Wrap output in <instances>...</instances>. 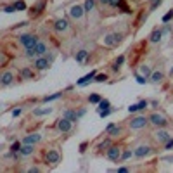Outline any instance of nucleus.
<instances>
[{
    "mask_svg": "<svg viewBox=\"0 0 173 173\" xmlns=\"http://www.w3.org/2000/svg\"><path fill=\"white\" fill-rule=\"evenodd\" d=\"M149 123L158 126V128H165V126H168V119L163 114H159V113H152L149 116Z\"/></svg>",
    "mask_w": 173,
    "mask_h": 173,
    "instance_id": "f257e3e1",
    "label": "nucleus"
},
{
    "mask_svg": "<svg viewBox=\"0 0 173 173\" xmlns=\"http://www.w3.org/2000/svg\"><path fill=\"white\" fill-rule=\"evenodd\" d=\"M147 123H149V118H145V116H135V118H131L130 121H128V126H130L131 130H140V128H144Z\"/></svg>",
    "mask_w": 173,
    "mask_h": 173,
    "instance_id": "f03ea898",
    "label": "nucleus"
},
{
    "mask_svg": "<svg viewBox=\"0 0 173 173\" xmlns=\"http://www.w3.org/2000/svg\"><path fill=\"white\" fill-rule=\"evenodd\" d=\"M121 40H123L121 33H111L104 36V45L106 47H116L118 43H121Z\"/></svg>",
    "mask_w": 173,
    "mask_h": 173,
    "instance_id": "7ed1b4c3",
    "label": "nucleus"
},
{
    "mask_svg": "<svg viewBox=\"0 0 173 173\" xmlns=\"http://www.w3.org/2000/svg\"><path fill=\"white\" fill-rule=\"evenodd\" d=\"M36 42H38V38H36L35 35H19V43H21V45H24L26 48L35 47V45H36Z\"/></svg>",
    "mask_w": 173,
    "mask_h": 173,
    "instance_id": "20e7f679",
    "label": "nucleus"
},
{
    "mask_svg": "<svg viewBox=\"0 0 173 173\" xmlns=\"http://www.w3.org/2000/svg\"><path fill=\"white\" fill-rule=\"evenodd\" d=\"M73 128V121H69L68 118L62 116L61 119H57V130L61 131V133H69Z\"/></svg>",
    "mask_w": 173,
    "mask_h": 173,
    "instance_id": "39448f33",
    "label": "nucleus"
},
{
    "mask_svg": "<svg viewBox=\"0 0 173 173\" xmlns=\"http://www.w3.org/2000/svg\"><path fill=\"white\" fill-rule=\"evenodd\" d=\"M45 161H47V165H57L61 161V154L55 149H48L47 154H45Z\"/></svg>",
    "mask_w": 173,
    "mask_h": 173,
    "instance_id": "423d86ee",
    "label": "nucleus"
},
{
    "mask_svg": "<svg viewBox=\"0 0 173 173\" xmlns=\"http://www.w3.org/2000/svg\"><path fill=\"white\" fill-rule=\"evenodd\" d=\"M106 156H107V159H111V161H119V158H121V149H119L118 145H111L109 149L106 151Z\"/></svg>",
    "mask_w": 173,
    "mask_h": 173,
    "instance_id": "0eeeda50",
    "label": "nucleus"
},
{
    "mask_svg": "<svg viewBox=\"0 0 173 173\" xmlns=\"http://www.w3.org/2000/svg\"><path fill=\"white\" fill-rule=\"evenodd\" d=\"M48 66H50V61H48L47 57L38 55V57L35 59V69H38V71H45Z\"/></svg>",
    "mask_w": 173,
    "mask_h": 173,
    "instance_id": "6e6552de",
    "label": "nucleus"
},
{
    "mask_svg": "<svg viewBox=\"0 0 173 173\" xmlns=\"http://www.w3.org/2000/svg\"><path fill=\"white\" fill-rule=\"evenodd\" d=\"M83 14H85V9H83V5H73L71 9H69V16H71L73 19H82Z\"/></svg>",
    "mask_w": 173,
    "mask_h": 173,
    "instance_id": "1a4fd4ad",
    "label": "nucleus"
},
{
    "mask_svg": "<svg viewBox=\"0 0 173 173\" xmlns=\"http://www.w3.org/2000/svg\"><path fill=\"white\" fill-rule=\"evenodd\" d=\"M106 133H107L109 137H118V135L121 133V126L116 123H109L106 126Z\"/></svg>",
    "mask_w": 173,
    "mask_h": 173,
    "instance_id": "9d476101",
    "label": "nucleus"
},
{
    "mask_svg": "<svg viewBox=\"0 0 173 173\" xmlns=\"http://www.w3.org/2000/svg\"><path fill=\"white\" fill-rule=\"evenodd\" d=\"M95 71H90L88 75H85L83 76V78H80V80H78V82H76V85H78V87H85V85H88L90 82H94V78H95Z\"/></svg>",
    "mask_w": 173,
    "mask_h": 173,
    "instance_id": "9b49d317",
    "label": "nucleus"
},
{
    "mask_svg": "<svg viewBox=\"0 0 173 173\" xmlns=\"http://www.w3.org/2000/svg\"><path fill=\"white\" fill-rule=\"evenodd\" d=\"M154 137H156V140H158V142H163V144H165V142H168V140L171 138V135H170V133H168L166 130L159 128V130L154 133Z\"/></svg>",
    "mask_w": 173,
    "mask_h": 173,
    "instance_id": "f8f14e48",
    "label": "nucleus"
},
{
    "mask_svg": "<svg viewBox=\"0 0 173 173\" xmlns=\"http://www.w3.org/2000/svg\"><path fill=\"white\" fill-rule=\"evenodd\" d=\"M149 152H151V147H149V145H138L137 149L133 151V156H137V158H145Z\"/></svg>",
    "mask_w": 173,
    "mask_h": 173,
    "instance_id": "ddd939ff",
    "label": "nucleus"
},
{
    "mask_svg": "<svg viewBox=\"0 0 173 173\" xmlns=\"http://www.w3.org/2000/svg\"><path fill=\"white\" fill-rule=\"evenodd\" d=\"M12 82H14V75L11 73V71H5V73H2L0 75V83L2 85H12Z\"/></svg>",
    "mask_w": 173,
    "mask_h": 173,
    "instance_id": "4468645a",
    "label": "nucleus"
},
{
    "mask_svg": "<svg viewBox=\"0 0 173 173\" xmlns=\"http://www.w3.org/2000/svg\"><path fill=\"white\" fill-rule=\"evenodd\" d=\"M33 152H35V145L33 144H23L21 145V149H19V154L21 156H24V158H26V156H31Z\"/></svg>",
    "mask_w": 173,
    "mask_h": 173,
    "instance_id": "2eb2a0df",
    "label": "nucleus"
},
{
    "mask_svg": "<svg viewBox=\"0 0 173 173\" xmlns=\"http://www.w3.org/2000/svg\"><path fill=\"white\" fill-rule=\"evenodd\" d=\"M42 140V135L40 133H31V135H28V137L23 138V144H38Z\"/></svg>",
    "mask_w": 173,
    "mask_h": 173,
    "instance_id": "dca6fc26",
    "label": "nucleus"
},
{
    "mask_svg": "<svg viewBox=\"0 0 173 173\" xmlns=\"http://www.w3.org/2000/svg\"><path fill=\"white\" fill-rule=\"evenodd\" d=\"M69 28V24H68V21L66 19H57L54 23V29L55 31H66Z\"/></svg>",
    "mask_w": 173,
    "mask_h": 173,
    "instance_id": "f3484780",
    "label": "nucleus"
},
{
    "mask_svg": "<svg viewBox=\"0 0 173 173\" xmlns=\"http://www.w3.org/2000/svg\"><path fill=\"white\" fill-rule=\"evenodd\" d=\"M35 52H36V55H45V52H47V45L43 43V42H36V45H35Z\"/></svg>",
    "mask_w": 173,
    "mask_h": 173,
    "instance_id": "a211bd4d",
    "label": "nucleus"
},
{
    "mask_svg": "<svg viewBox=\"0 0 173 173\" xmlns=\"http://www.w3.org/2000/svg\"><path fill=\"white\" fill-rule=\"evenodd\" d=\"M21 78H23V80H33L35 73L29 68H23V69H21Z\"/></svg>",
    "mask_w": 173,
    "mask_h": 173,
    "instance_id": "6ab92c4d",
    "label": "nucleus"
},
{
    "mask_svg": "<svg viewBox=\"0 0 173 173\" xmlns=\"http://www.w3.org/2000/svg\"><path fill=\"white\" fill-rule=\"evenodd\" d=\"M64 118H68L69 121H73V123H76L80 118H78V114H76V111H71V109H68V111H64V114H62Z\"/></svg>",
    "mask_w": 173,
    "mask_h": 173,
    "instance_id": "aec40b11",
    "label": "nucleus"
},
{
    "mask_svg": "<svg viewBox=\"0 0 173 173\" xmlns=\"http://www.w3.org/2000/svg\"><path fill=\"white\" fill-rule=\"evenodd\" d=\"M151 82L152 83H159V82H163V78H165V75L161 73V71H154V73H151Z\"/></svg>",
    "mask_w": 173,
    "mask_h": 173,
    "instance_id": "412c9836",
    "label": "nucleus"
},
{
    "mask_svg": "<svg viewBox=\"0 0 173 173\" xmlns=\"http://www.w3.org/2000/svg\"><path fill=\"white\" fill-rule=\"evenodd\" d=\"M161 36H163V31H161V29H154V31L151 33V36H149V38H151L152 43H158V42L161 40Z\"/></svg>",
    "mask_w": 173,
    "mask_h": 173,
    "instance_id": "4be33fe9",
    "label": "nucleus"
},
{
    "mask_svg": "<svg viewBox=\"0 0 173 173\" xmlns=\"http://www.w3.org/2000/svg\"><path fill=\"white\" fill-rule=\"evenodd\" d=\"M87 57H88V52H87V50H78V52H76V55H75L76 62H83Z\"/></svg>",
    "mask_w": 173,
    "mask_h": 173,
    "instance_id": "5701e85b",
    "label": "nucleus"
},
{
    "mask_svg": "<svg viewBox=\"0 0 173 173\" xmlns=\"http://www.w3.org/2000/svg\"><path fill=\"white\" fill-rule=\"evenodd\" d=\"M52 113V107H45V109H33V116H45V114H50Z\"/></svg>",
    "mask_w": 173,
    "mask_h": 173,
    "instance_id": "b1692460",
    "label": "nucleus"
},
{
    "mask_svg": "<svg viewBox=\"0 0 173 173\" xmlns=\"http://www.w3.org/2000/svg\"><path fill=\"white\" fill-rule=\"evenodd\" d=\"M94 7H95V0H85V4H83L85 12H92V11H94Z\"/></svg>",
    "mask_w": 173,
    "mask_h": 173,
    "instance_id": "393cba45",
    "label": "nucleus"
},
{
    "mask_svg": "<svg viewBox=\"0 0 173 173\" xmlns=\"http://www.w3.org/2000/svg\"><path fill=\"white\" fill-rule=\"evenodd\" d=\"M43 7H45V0H42V2H38L36 5L31 7V12H33V14H40L42 11H43Z\"/></svg>",
    "mask_w": 173,
    "mask_h": 173,
    "instance_id": "a878e982",
    "label": "nucleus"
},
{
    "mask_svg": "<svg viewBox=\"0 0 173 173\" xmlns=\"http://www.w3.org/2000/svg\"><path fill=\"white\" fill-rule=\"evenodd\" d=\"M59 97H62V92H57V94H52V95L43 97V99H42V102H52V100L59 99Z\"/></svg>",
    "mask_w": 173,
    "mask_h": 173,
    "instance_id": "bb28decb",
    "label": "nucleus"
},
{
    "mask_svg": "<svg viewBox=\"0 0 173 173\" xmlns=\"http://www.w3.org/2000/svg\"><path fill=\"white\" fill-rule=\"evenodd\" d=\"M123 62H125V55H119L116 61H114V64H113V71H118V69H119V66H121Z\"/></svg>",
    "mask_w": 173,
    "mask_h": 173,
    "instance_id": "cd10ccee",
    "label": "nucleus"
},
{
    "mask_svg": "<svg viewBox=\"0 0 173 173\" xmlns=\"http://www.w3.org/2000/svg\"><path fill=\"white\" fill-rule=\"evenodd\" d=\"M102 100V97L99 95V94H92V95H88V102L90 104H99Z\"/></svg>",
    "mask_w": 173,
    "mask_h": 173,
    "instance_id": "c85d7f7f",
    "label": "nucleus"
},
{
    "mask_svg": "<svg viewBox=\"0 0 173 173\" xmlns=\"http://www.w3.org/2000/svg\"><path fill=\"white\" fill-rule=\"evenodd\" d=\"M14 7H16V11H26V2L17 0V2H14Z\"/></svg>",
    "mask_w": 173,
    "mask_h": 173,
    "instance_id": "c756f323",
    "label": "nucleus"
},
{
    "mask_svg": "<svg viewBox=\"0 0 173 173\" xmlns=\"http://www.w3.org/2000/svg\"><path fill=\"white\" fill-rule=\"evenodd\" d=\"M107 78H109V76L106 75V73H100V75H95L94 82H97V83H104V82H107Z\"/></svg>",
    "mask_w": 173,
    "mask_h": 173,
    "instance_id": "7c9ffc66",
    "label": "nucleus"
},
{
    "mask_svg": "<svg viewBox=\"0 0 173 173\" xmlns=\"http://www.w3.org/2000/svg\"><path fill=\"white\" fill-rule=\"evenodd\" d=\"M107 107H111V102L107 100V99H102L100 102H99V111H102V109H107Z\"/></svg>",
    "mask_w": 173,
    "mask_h": 173,
    "instance_id": "2f4dec72",
    "label": "nucleus"
},
{
    "mask_svg": "<svg viewBox=\"0 0 173 173\" xmlns=\"http://www.w3.org/2000/svg\"><path fill=\"white\" fill-rule=\"evenodd\" d=\"M131 154H133V152H131V149H126L125 152H121V158H119V161H126L128 158H131Z\"/></svg>",
    "mask_w": 173,
    "mask_h": 173,
    "instance_id": "473e14b6",
    "label": "nucleus"
},
{
    "mask_svg": "<svg viewBox=\"0 0 173 173\" xmlns=\"http://www.w3.org/2000/svg\"><path fill=\"white\" fill-rule=\"evenodd\" d=\"M135 80H137V83H140V85H145V83L149 82V78H145L144 75H135Z\"/></svg>",
    "mask_w": 173,
    "mask_h": 173,
    "instance_id": "72a5a7b5",
    "label": "nucleus"
},
{
    "mask_svg": "<svg viewBox=\"0 0 173 173\" xmlns=\"http://www.w3.org/2000/svg\"><path fill=\"white\" fill-rule=\"evenodd\" d=\"M118 7H119V9H121V12H125V14H130V12H131V11H130V7L126 5V4H125L123 0L119 2V5H118Z\"/></svg>",
    "mask_w": 173,
    "mask_h": 173,
    "instance_id": "f704fd0d",
    "label": "nucleus"
},
{
    "mask_svg": "<svg viewBox=\"0 0 173 173\" xmlns=\"http://www.w3.org/2000/svg\"><path fill=\"white\" fill-rule=\"evenodd\" d=\"M111 113H113V109H111V107H107V109L99 111V116H100V118H107V116L111 114Z\"/></svg>",
    "mask_w": 173,
    "mask_h": 173,
    "instance_id": "c9c22d12",
    "label": "nucleus"
},
{
    "mask_svg": "<svg viewBox=\"0 0 173 173\" xmlns=\"http://www.w3.org/2000/svg\"><path fill=\"white\" fill-rule=\"evenodd\" d=\"M21 145H23V142H17V140H16V142H14V144L11 145V151H12V152H19Z\"/></svg>",
    "mask_w": 173,
    "mask_h": 173,
    "instance_id": "e433bc0d",
    "label": "nucleus"
},
{
    "mask_svg": "<svg viewBox=\"0 0 173 173\" xmlns=\"http://www.w3.org/2000/svg\"><path fill=\"white\" fill-rule=\"evenodd\" d=\"M24 55H26V57H29V59H31V57H35V55H36V52H35V47H29V48H26V52H24Z\"/></svg>",
    "mask_w": 173,
    "mask_h": 173,
    "instance_id": "4c0bfd02",
    "label": "nucleus"
},
{
    "mask_svg": "<svg viewBox=\"0 0 173 173\" xmlns=\"http://www.w3.org/2000/svg\"><path fill=\"white\" fill-rule=\"evenodd\" d=\"M171 19H173V11H170L168 14L163 16V23H168V21H171Z\"/></svg>",
    "mask_w": 173,
    "mask_h": 173,
    "instance_id": "58836bf2",
    "label": "nucleus"
},
{
    "mask_svg": "<svg viewBox=\"0 0 173 173\" xmlns=\"http://www.w3.org/2000/svg\"><path fill=\"white\" fill-rule=\"evenodd\" d=\"M142 75H144L145 78L151 76V69H149V66H142Z\"/></svg>",
    "mask_w": 173,
    "mask_h": 173,
    "instance_id": "ea45409f",
    "label": "nucleus"
},
{
    "mask_svg": "<svg viewBox=\"0 0 173 173\" xmlns=\"http://www.w3.org/2000/svg\"><path fill=\"white\" fill-rule=\"evenodd\" d=\"M109 147H111V140H104L102 144L99 145V149H106V151H107Z\"/></svg>",
    "mask_w": 173,
    "mask_h": 173,
    "instance_id": "a19ab883",
    "label": "nucleus"
},
{
    "mask_svg": "<svg viewBox=\"0 0 173 173\" xmlns=\"http://www.w3.org/2000/svg\"><path fill=\"white\" fill-rule=\"evenodd\" d=\"M165 149H166V151H171V149H173V137L170 138L168 142H165Z\"/></svg>",
    "mask_w": 173,
    "mask_h": 173,
    "instance_id": "79ce46f5",
    "label": "nucleus"
},
{
    "mask_svg": "<svg viewBox=\"0 0 173 173\" xmlns=\"http://www.w3.org/2000/svg\"><path fill=\"white\" fill-rule=\"evenodd\" d=\"M23 114V107H16V109L12 111V118H17Z\"/></svg>",
    "mask_w": 173,
    "mask_h": 173,
    "instance_id": "37998d69",
    "label": "nucleus"
},
{
    "mask_svg": "<svg viewBox=\"0 0 173 173\" xmlns=\"http://www.w3.org/2000/svg\"><path fill=\"white\" fill-rule=\"evenodd\" d=\"M147 106H149V102H147V100H140V102H138V109L144 111V109H147Z\"/></svg>",
    "mask_w": 173,
    "mask_h": 173,
    "instance_id": "c03bdc74",
    "label": "nucleus"
},
{
    "mask_svg": "<svg viewBox=\"0 0 173 173\" xmlns=\"http://www.w3.org/2000/svg\"><path fill=\"white\" fill-rule=\"evenodd\" d=\"M4 11H5L7 14H12V12H16V7H14V4H12V5H7V7H4Z\"/></svg>",
    "mask_w": 173,
    "mask_h": 173,
    "instance_id": "a18cd8bd",
    "label": "nucleus"
},
{
    "mask_svg": "<svg viewBox=\"0 0 173 173\" xmlns=\"http://www.w3.org/2000/svg\"><path fill=\"white\" fill-rule=\"evenodd\" d=\"M128 111H130V113H137V111H140L138 109V104H131L130 107H128Z\"/></svg>",
    "mask_w": 173,
    "mask_h": 173,
    "instance_id": "49530a36",
    "label": "nucleus"
},
{
    "mask_svg": "<svg viewBox=\"0 0 173 173\" xmlns=\"http://www.w3.org/2000/svg\"><path fill=\"white\" fill-rule=\"evenodd\" d=\"M161 2H163V0H152V5H151V11H154V9H156V7H158L159 4H161Z\"/></svg>",
    "mask_w": 173,
    "mask_h": 173,
    "instance_id": "de8ad7c7",
    "label": "nucleus"
},
{
    "mask_svg": "<svg viewBox=\"0 0 173 173\" xmlns=\"http://www.w3.org/2000/svg\"><path fill=\"white\" fill-rule=\"evenodd\" d=\"M118 171H119V173H128V171H130V168H126V166H121V168H118Z\"/></svg>",
    "mask_w": 173,
    "mask_h": 173,
    "instance_id": "09e8293b",
    "label": "nucleus"
},
{
    "mask_svg": "<svg viewBox=\"0 0 173 173\" xmlns=\"http://www.w3.org/2000/svg\"><path fill=\"white\" fill-rule=\"evenodd\" d=\"M119 2H121V0H111L109 5H111V7H118V5H119Z\"/></svg>",
    "mask_w": 173,
    "mask_h": 173,
    "instance_id": "8fccbe9b",
    "label": "nucleus"
},
{
    "mask_svg": "<svg viewBox=\"0 0 173 173\" xmlns=\"http://www.w3.org/2000/svg\"><path fill=\"white\" fill-rule=\"evenodd\" d=\"M28 171H29V173H36V171H40V170H38V168H36V166H31V168H29V170H28Z\"/></svg>",
    "mask_w": 173,
    "mask_h": 173,
    "instance_id": "3c124183",
    "label": "nucleus"
},
{
    "mask_svg": "<svg viewBox=\"0 0 173 173\" xmlns=\"http://www.w3.org/2000/svg\"><path fill=\"white\" fill-rule=\"evenodd\" d=\"M85 113H87V111H85V109H80V111H78V113H76V114H78V118H82L83 114H85Z\"/></svg>",
    "mask_w": 173,
    "mask_h": 173,
    "instance_id": "603ef678",
    "label": "nucleus"
},
{
    "mask_svg": "<svg viewBox=\"0 0 173 173\" xmlns=\"http://www.w3.org/2000/svg\"><path fill=\"white\" fill-rule=\"evenodd\" d=\"M99 2H100V4H104V5H109L111 0H99Z\"/></svg>",
    "mask_w": 173,
    "mask_h": 173,
    "instance_id": "864d4df0",
    "label": "nucleus"
},
{
    "mask_svg": "<svg viewBox=\"0 0 173 173\" xmlns=\"http://www.w3.org/2000/svg\"><path fill=\"white\" fill-rule=\"evenodd\" d=\"M170 73H171V76H173V68H171V71H170Z\"/></svg>",
    "mask_w": 173,
    "mask_h": 173,
    "instance_id": "5fc2aeb1",
    "label": "nucleus"
}]
</instances>
